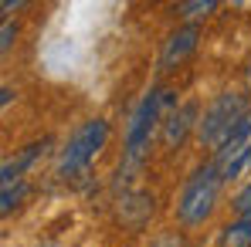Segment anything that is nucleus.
<instances>
[{
    "instance_id": "7ed1b4c3",
    "label": "nucleus",
    "mask_w": 251,
    "mask_h": 247,
    "mask_svg": "<svg viewBox=\"0 0 251 247\" xmlns=\"http://www.w3.org/2000/svg\"><path fill=\"white\" fill-rule=\"evenodd\" d=\"M105 142H109V122H105V119H88V122H85L82 129H75V135L68 139V146H65L61 159H58V173H61L65 180L85 173V169L92 166V159L105 149Z\"/></svg>"
},
{
    "instance_id": "423d86ee",
    "label": "nucleus",
    "mask_w": 251,
    "mask_h": 247,
    "mask_svg": "<svg viewBox=\"0 0 251 247\" xmlns=\"http://www.w3.org/2000/svg\"><path fill=\"white\" fill-rule=\"evenodd\" d=\"M197 122V102H187V105H180V109H173L167 115V122H163V142H167L170 149H176L183 139H187V132L194 129Z\"/></svg>"
},
{
    "instance_id": "39448f33",
    "label": "nucleus",
    "mask_w": 251,
    "mask_h": 247,
    "mask_svg": "<svg viewBox=\"0 0 251 247\" xmlns=\"http://www.w3.org/2000/svg\"><path fill=\"white\" fill-rule=\"evenodd\" d=\"M197 41H201V27H197V24L176 27V31H173V34L167 38V44H163L160 68H163V71H170L173 65H180L187 54H194V51H197Z\"/></svg>"
},
{
    "instance_id": "f03ea898",
    "label": "nucleus",
    "mask_w": 251,
    "mask_h": 247,
    "mask_svg": "<svg viewBox=\"0 0 251 247\" xmlns=\"http://www.w3.org/2000/svg\"><path fill=\"white\" fill-rule=\"evenodd\" d=\"M248 115H251L248 112V98H245L241 91H224V95H217L207 109H204L201 125H197V135H201L204 146L221 149V146L234 135V129L245 122Z\"/></svg>"
},
{
    "instance_id": "9d476101",
    "label": "nucleus",
    "mask_w": 251,
    "mask_h": 247,
    "mask_svg": "<svg viewBox=\"0 0 251 247\" xmlns=\"http://www.w3.org/2000/svg\"><path fill=\"white\" fill-rule=\"evenodd\" d=\"M27 193V183H14V186H3V197H0V213H10L14 206L24 200Z\"/></svg>"
},
{
    "instance_id": "4468645a",
    "label": "nucleus",
    "mask_w": 251,
    "mask_h": 247,
    "mask_svg": "<svg viewBox=\"0 0 251 247\" xmlns=\"http://www.w3.org/2000/svg\"><path fill=\"white\" fill-rule=\"evenodd\" d=\"M10 98H14V88L3 85V91H0V105H10Z\"/></svg>"
},
{
    "instance_id": "9b49d317",
    "label": "nucleus",
    "mask_w": 251,
    "mask_h": 247,
    "mask_svg": "<svg viewBox=\"0 0 251 247\" xmlns=\"http://www.w3.org/2000/svg\"><path fill=\"white\" fill-rule=\"evenodd\" d=\"M217 10V3L214 0H190V3H180V14L183 17H190V21H197V17H207Z\"/></svg>"
},
{
    "instance_id": "2eb2a0df",
    "label": "nucleus",
    "mask_w": 251,
    "mask_h": 247,
    "mask_svg": "<svg viewBox=\"0 0 251 247\" xmlns=\"http://www.w3.org/2000/svg\"><path fill=\"white\" fill-rule=\"evenodd\" d=\"M156 247H180V241H176V237H163Z\"/></svg>"
},
{
    "instance_id": "6e6552de",
    "label": "nucleus",
    "mask_w": 251,
    "mask_h": 247,
    "mask_svg": "<svg viewBox=\"0 0 251 247\" xmlns=\"http://www.w3.org/2000/svg\"><path fill=\"white\" fill-rule=\"evenodd\" d=\"M44 146H48V142H31V146H24V153H21L17 159H7V163H3V173H0V176H3V186L21 183V173L38 159V153H41Z\"/></svg>"
},
{
    "instance_id": "0eeeda50",
    "label": "nucleus",
    "mask_w": 251,
    "mask_h": 247,
    "mask_svg": "<svg viewBox=\"0 0 251 247\" xmlns=\"http://www.w3.org/2000/svg\"><path fill=\"white\" fill-rule=\"evenodd\" d=\"M153 193H129L119 200V220H123L126 227H132V230H139L150 217H153Z\"/></svg>"
},
{
    "instance_id": "f257e3e1",
    "label": "nucleus",
    "mask_w": 251,
    "mask_h": 247,
    "mask_svg": "<svg viewBox=\"0 0 251 247\" xmlns=\"http://www.w3.org/2000/svg\"><path fill=\"white\" fill-rule=\"evenodd\" d=\"M221 169L217 163L210 159L204 169H197L187 183H183V190H180V200H176V217H180V224H187V227H197V224H204L210 213H214V206H217V190H221Z\"/></svg>"
},
{
    "instance_id": "20e7f679",
    "label": "nucleus",
    "mask_w": 251,
    "mask_h": 247,
    "mask_svg": "<svg viewBox=\"0 0 251 247\" xmlns=\"http://www.w3.org/2000/svg\"><path fill=\"white\" fill-rule=\"evenodd\" d=\"M173 112V91L170 88H153L139 105H136V112H132V119H129V129H126V156L136 163L139 156H143V149L150 146V132H153V125L160 122V115L163 112Z\"/></svg>"
},
{
    "instance_id": "ddd939ff",
    "label": "nucleus",
    "mask_w": 251,
    "mask_h": 247,
    "mask_svg": "<svg viewBox=\"0 0 251 247\" xmlns=\"http://www.w3.org/2000/svg\"><path fill=\"white\" fill-rule=\"evenodd\" d=\"M3 41H0V51H10V44H14V38H17V27L10 24V21H3V34H0Z\"/></svg>"
},
{
    "instance_id": "1a4fd4ad",
    "label": "nucleus",
    "mask_w": 251,
    "mask_h": 247,
    "mask_svg": "<svg viewBox=\"0 0 251 247\" xmlns=\"http://www.w3.org/2000/svg\"><path fill=\"white\" fill-rule=\"evenodd\" d=\"M221 247H251V213L231 220L221 234Z\"/></svg>"
},
{
    "instance_id": "f8f14e48",
    "label": "nucleus",
    "mask_w": 251,
    "mask_h": 247,
    "mask_svg": "<svg viewBox=\"0 0 251 247\" xmlns=\"http://www.w3.org/2000/svg\"><path fill=\"white\" fill-rule=\"evenodd\" d=\"M234 210H238V217H245V213H251V183L234 197Z\"/></svg>"
}]
</instances>
